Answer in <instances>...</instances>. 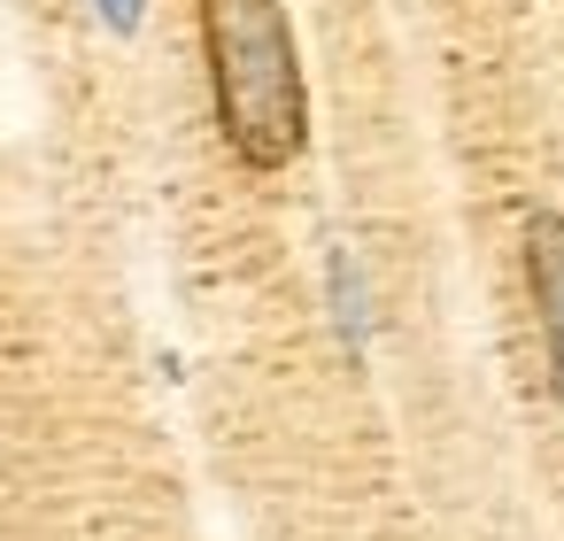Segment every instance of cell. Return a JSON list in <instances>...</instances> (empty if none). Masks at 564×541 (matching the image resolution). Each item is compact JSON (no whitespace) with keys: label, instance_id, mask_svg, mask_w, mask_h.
Returning <instances> with one entry per match:
<instances>
[{"label":"cell","instance_id":"3957f363","mask_svg":"<svg viewBox=\"0 0 564 541\" xmlns=\"http://www.w3.org/2000/svg\"><path fill=\"white\" fill-rule=\"evenodd\" d=\"M101 17H109L117 32H132V24H140V0H101Z\"/></svg>","mask_w":564,"mask_h":541},{"label":"cell","instance_id":"7a4b0ae2","mask_svg":"<svg viewBox=\"0 0 564 541\" xmlns=\"http://www.w3.org/2000/svg\"><path fill=\"white\" fill-rule=\"evenodd\" d=\"M525 286H533L541 340H549V387L564 402V209H541L525 225Z\"/></svg>","mask_w":564,"mask_h":541},{"label":"cell","instance_id":"6da1fadb","mask_svg":"<svg viewBox=\"0 0 564 541\" xmlns=\"http://www.w3.org/2000/svg\"><path fill=\"white\" fill-rule=\"evenodd\" d=\"M202 55L217 94V132L248 171H286L310 140V94L286 0H202Z\"/></svg>","mask_w":564,"mask_h":541}]
</instances>
